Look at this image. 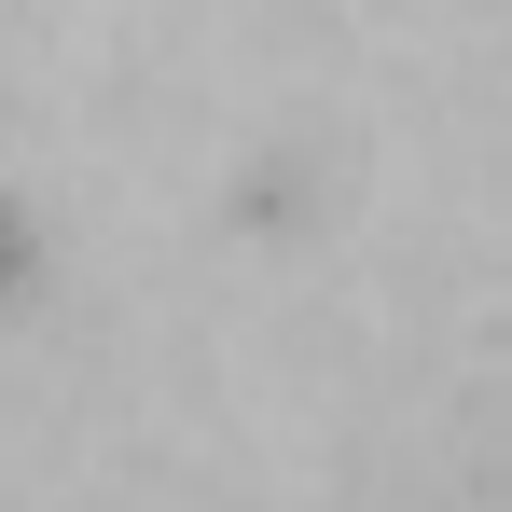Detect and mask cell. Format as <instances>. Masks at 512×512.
I'll return each mask as SVG.
<instances>
[{"instance_id":"obj_1","label":"cell","mask_w":512,"mask_h":512,"mask_svg":"<svg viewBox=\"0 0 512 512\" xmlns=\"http://www.w3.org/2000/svg\"><path fill=\"white\" fill-rule=\"evenodd\" d=\"M28 277H42V236H28V222H14V194H0V291H28Z\"/></svg>"}]
</instances>
